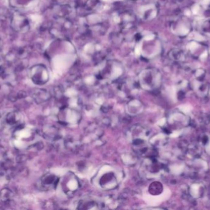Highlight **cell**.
<instances>
[{"mask_svg":"<svg viewBox=\"0 0 210 210\" xmlns=\"http://www.w3.org/2000/svg\"><path fill=\"white\" fill-rule=\"evenodd\" d=\"M31 78L35 84H43L46 83L49 79L47 69L43 66L33 67L31 69Z\"/></svg>","mask_w":210,"mask_h":210,"instance_id":"obj_1","label":"cell"},{"mask_svg":"<svg viewBox=\"0 0 210 210\" xmlns=\"http://www.w3.org/2000/svg\"><path fill=\"white\" fill-rule=\"evenodd\" d=\"M12 25L16 31L25 32L29 28V21L25 16L20 14L14 15Z\"/></svg>","mask_w":210,"mask_h":210,"instance_id":"obj_2","label":"cell"},{"mask_svg":"<svg viewBox=\"0 0 210 210\" xmlns=\"http://www.w3.org/2000/svg\"><path fill=\"white\" fill-rule=\"evenodd\" d=\"M61 116L63 119L62 122H65L67 123H76L80 119V114L76 110L66 107L65 106L62 109Z\"/></svg>","mask_w":210,"mask_h":210,"instance_id":"obj_3","label":"cell"},{"mask_svg":"<svg viewBox=\"0 0 210 210\" xmlns=\"http://www.w3.org/2000/svg\"><path fill=\"white\" fill-rule=\"evenodd\" d=\"M100 185L104 189L115 187L117 185V180L115 175L112 173H106L102 176L100 180Z\"/></svg>","mask_w":210,"mask_h":210,"instance_id":"obj_4","label":"cell"},{"mask_svg":"<svg viewBox=\"0 0 210 210\" xmlns=\"http://www.w3.org/2000/svg\"><path fill=\"white\" fill-rule=\"evenodd\" d=\"M58 182V179L53 174H47L42 179V184L44 187L48 189L53 188L57 186Z\"/></svg>","mask_w":210,"mask_h":210,"instance_id":"obj_5","label":"cell"},{"mask_svg":"<svg viewBox=\"0 0 210 210\" xmlns=\"http://www.w3.org/2000/svg\"><path fill=\"white\" fill-rule=\"evenodd\" d=\"M67 179H68V181H67L64 186H65L67 192H73L74 191L77 190L79 187V183L76 177L74 176L70 175Z\"/></svg>","mask_w":210,"mask_h":210,"instance_id":"obj_6","label":"cell"},{"mask_svg":"<svg viewBox=\"0 0 210 210\" xmlns=\"http://www.w3.org/2000/svg\"><path fill=\"white\" fill-rule=\"evenodd\" d=\"M129 112L132 114H137L141 112L143 109L142 104L140 101L137 100H133L130 101L128 104Z\"/></svg>","mask_w":210,"mask_h":210,"instance_id":"obj_7","label":"cell"},{"mask_svg":"<svg viewBox=\"0 0 210 210\" xmlns=\"http://www.w3.org/2000/svg\"><path fill=\"white\" fill-rule=\"evenodd\" d=\"M149 192L153 195H159L162 192V185L159 182H154L149 186Z\"/></svg>","mask_w":210,"mask_h":210,"instance_id":"obj_8","label":"cell"},{"mask_svg":"<svg viewBox=\"0 0 210 210\" xmlns=\"http://www.w3.org/2000/svg\"><path fill=\"white\" fill-rule=\"evenodd\" d=\"M31 0H11V2L13 6L15 7H25L29 3Z\"/></svg>","mask_w":210,"mask_h":210,"instance_id":"obj_9","label":"cell"},{"mask_svg":"<svg viewBox=\"0 0 210 210\" xmlns=\"http://www.w3.org/2000/svg\"><path fill=\"white\" fill-rule=\"evenodd\" d=\"M197 47H198V44L196 43L195 42H194V41L191 42V43H189L188 44V48L191 50H193V49L197 48Z\"/></svg>","mask_w":210,"mask_h":210,"instance_id":"obj_10","label":"cell"},{"mask_svg":"<svg viewBox=\"0 0 210 210\" xmlns=\"http://www.w3.org/2000/svg\"><path fill=\"white\" fill-rule=\"evenodd\" d=\"M179 32L181 35H186L189 32V30L185 27H182L181 28H180Z\"/></svg>","mask_w":210,"mask_h":210,"instance_id":"obj_11","label":"cell"},{"mask_svg":"<svg viewBox=\"0 0 210 210\" xmlns=\"http://www.w3.org/2000/svg\"><path fill=\"white\" fill-rule=\"evenodd\" d=\"M198 9H199V6H198V5H195V6L193 8V9H192V12H193V13H194V14H196L198 12Z\"/></svg>","mask_w":210,"mask_h":210,"instance_id":"obj_12","label":"cell"},{"mask_svg":"<svg viewBox=\"0 0 210 210\" xmlns=\"http://www.w3.org/2000/svg\"><path fill=\"white\" fill-rule=\"evenodd\" d=\"M195 38L197 40H198V41H203V40H204V38H203L202 36L200 35H195Z\"/></svg>","mask_w":210,"mask_h":210,"instance_id":"obj_13","label":"cell"},{"mask_svg":"<svg viewBox=\"0 0 210 210\" xmlns=\"http://www.w3.org/2000/svg\"><path fill=\"white\" fill-rule=\"evenodd\" d=\"M207 54H208L207 52H206V51H205V52L200 55V58H205V57H206Z\"/></svg>","mask_w":210,"mask_h":210,"instance_id":"obj_14","label":"cell"},{"mask_svg":"<svg viewBox=\"0 0 210 210\" xmlns=\"http://www.w3.org/2000/svg\"><path fill=\"white\" fill-rule=\"evenodd\" d=\"M203 2H204V3L207 4V3H208L210 2V0H204Z\"/></svg>","mask_w":210,"mask_h":210,"instance_id":"obj_15","label":"cell"},{"mask_svg":"<svg viewBox=\"0 0 210 210\" xmlns=\"http://www.w3.org/2000/svg\"><path fill=\"white\" fill-rule=\"evenodd\" d=\"M186 14H188V16H189V15H190V11H186Z\"/></svg>","mask_w":210,"mask_h":210,"instance_id":"obj_16","label":"cell"},{"mask_svg":"<svg viewBox=\"0 0 210 210\" xmlns=\"http://www.w3.org/2000/svg\"><path fill=\"white\" fill-rule=\"evenodd\" d=\"M1 42H2V39H1V38H0V43H1Z\"/></svg>","mask_w":210,"mask_h":210,"instance_id":"obj_17","label":"cell"}]
</instances>
